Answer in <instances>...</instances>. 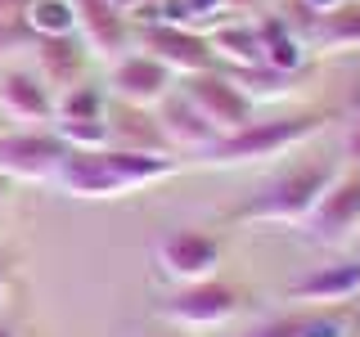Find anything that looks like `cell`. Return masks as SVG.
<instances>
[{
    "mask_svg": "<svg viewBox=\"0 0 360 337\" xmlns=\"http://www.w3.org/2000/svg\"><path fill=\"white\" fill-rule=\"evenodd\" d=\"M0 284H5V261H0Z\"/></svg>",
    "mask_w": 360,
    "mask_h": 337,
    "instance_id": "28",
    "label": "cell"
},
{
    "mask_svg": "<svg viewBox=\"0 0 360 337\" xmlns=\"http://www.w3.org/2000/svg\"><path fill=\"white\" fill-rule=\"evenodd\" d=\"M356 230H360V166H347L307 216V234L315 243H347Z\"/></svg>",
    "mask_w": 360,
    "mask_h": 337,
    "instance_id": "9",
    "label": "cell"
},
{
    "mask_svg": "<svg viewBox=\"0 0 360 337\" xmlns=\"http://www.w3.org/2000/svg\"><path fill=\"white\" fill-rule=\"evenodd\" d=\"M212 54H217V63L225 67H257L266 63V50H262V32H257V22H221L217 32H212Z\"/></svg>",
    "mask_w": 360,
    "mask_h": 337,
    "instance_id": "18",
    "label": "cell"
},
{
    "mask_svg": "<svg viewBox=\"0 0 360 337\" xmlns=\"http://www.w3.org/2000/svg\"><path fill=\"white\" fill-rule=\"evenodd\" d=\"M68 144L54 131H0V176L5 180H50Z\"/></svg>",
    "mask_w": 360,
    "mask_h": 337,
    "instance_id": "10",
    "label": "cell"
},
{
    "mask_svg": "<svg viewBox=\"0 0 360 337\" xmlns=\"http://www.w3.org/2000/svg\"><path fill=\"white\" fill-rule=\"evenodd\" d=\"M356 292H360V256L302 275L297 284L288 288V301H302V306H338V301L356 297Z\"/></svg>",
    "mask_w": 360,
    "mask_h": 337,
    "instance_id": "15",
    "label": "cell"
},
{
    "mask_svg": "<svg viewBox=\"0 0 360 337\" xmlns=\"http://www.w3.org/2000/svg\"><path fill=\"white\" fill-rule=\"evenodd\" d=\"M239 301H243L239 288L212 275V279H198V284H180L162 301V319L180 324V329H217V324L234 319Z\"/></svg>",
    "mask_w": 360,
    "mask_h": 337,
    "instance_id": "5",
    "label": "cell"
},
{
    "mask_svg": "<svg viewBox=\"0 0 360 337\" xmlns=\"http://www.w3.org/2000/svg\"><path fill=\"white\" fill-rule=\"evenodd\" d=\"M0 337H14V329H9V324H0Z\"/></svg>",
    "mask_w": 360,
    "mask_h": 337,
    "instance_id": "26",
    "label": "cell"
},
{
    "mask_svg": "<svg viewBox=\"0 0 360 337\" xmlns=\"http://www.w3.org/2000/svg\"><path fill=\"white\" fill-rule=\"evenodd\" d=\"M225 77H230L234 86L243 90L248 99H284V95H292V81H297V72H279V67H270V63H257V67H221Z\"/></svg>",
    "mask_w": 360,
    "mask_h": 337,
    "instance_id": "19",
    "label": "cell"
},
{
    "mask_svg": "<svg viewBox=\"0 0 360 337\" xmlns=\"http://www.w3.org/2000/svg\"><path fill=\"white\" fill-rule=\"evenodd\" d=\"M172 90H176V72L144 50H127L122 59L108 63V99H122V104L135 108H158Z\"/></svg>",
    "mask_w": 360,
    "mask_h": 337,
    "instance_id": "6",
    "label": "cell"
},
{
    "mask_svg": "<svg viewBox=\"0 0 360 337\" xmlns=\"http://www.w3.org/2000/svg\"><path fill=\"white\" fill-rule=\"evenodd\" d=\"M180 90L189 95V104L202 112V121H207V126L217 131L221 140H225V135H234V131H243L248 121H257V117H252V99H248L243 90L221 72V67L185 77V81H180Z\"/></svg>",
    "mask_w": 360,
    "mask_h": 337,
    "instance_id": "4",
    "label": "cell"
},
{
    "mask_svg": "<svg viewBox=\"0 0 360 337\" xmlns=\"http://www.w3.org/2000/svg\"><path fill=\"white\" fill-rule=\"evenodd\" d=\"M32 59H37V77L45 86H59L72 90L77 81L86 77V63H90V50L77 32H63V37H32Z\"/></svg>",
    "mask_w": 360,
    "mask_h": 337,
    "instance_id": "13",
    "label": "cell"
},
{
    "mask_svg": "<svg viewBox=\"0 0 360 337\" xmlns=\"http://www.w3.org/2000/svg\"><path fill=\"white\" fill-rule=\"evenodd\" d=\"M5 185H9V180H5V176H0V202H5Z\"/></svg>",
    "mask_w": 360,
    "mask_h": 337,
    "instance_id": "27",
    "label": "cell"
},
{
    "mask_svg": "<svg viewBox=\"0 0 360 337\" xmlns=\"http://www.w3.org/2000/svg\"><path fill=\"white\" fill-rule=\"evenodd\" d=\"M158 265H162L167 279L176 284H198V279H212L221 265V243L212 239L207 230H189V225H176L158 239Z\"/></svg>",
    "mask_w": 360,
    "mask_h": 337,
    "instance_id": "7",
    "label": "cell"
},
{
    "mask_svg": "<svg viewBox=\"0 0 360 337\" xmlns=\"http://www.w3.org/2000/svg\"><path fill=\"white\" fill-rule=\"evenodd\" d=\"M158 337H172V333H158Z\"/></svg>",
    "mask_w": 360,
    "mask_h": 337,
    "instance_id": "30",
    "label": "cell"
},
{
    "mask_svg": "<svg viewBox=\"0 0 360 337\" xmlns=\"http://www.w3.org/2000/svg\"><path fill=\"white\" fill-rule=\"evenodd\" d=\"M342 166L333 157H307V162L288 166V171L270 176L243 207H234V220L248 225H297L315 211V202L324 198V189L338 180Z\"/></svg>",
    "mask_w": 360,
    "mask_h": 337,
    "instance_id": "1",
    "label": "cell"
},
{
    "mask_svg": "<svg viewBox=\"0 0 360 337\" xmlns=\"http://www.w3.org/2000/svg\"><path fill=\"white\" fill-rule=\"evenodd\" d=\"M311 41L320 50H360V0H338L324 14H315L311 22Z\"/></svg>",
    "mask_w": 360,
    "mask_h": 337,
    "instance_id": "17",
    "label": "cell"
},
{
    "mask_svg": "<svg viewBox=\"0 0 360 337\" xmlns=\"http://www.w3.org/2000/svg\"><path fill=\"white\" fill-rule=\"evenodd\" d=\"M104 121H108V144H112V149H131V153H172V149H167V135H162V126H158V112H153V108H135V104H122V99H108Z\"/></svg>",
    "mask_w": 360,
    "mask_h": 337,
    "instance_id": "14",
    "label": "cell"
},
{
    "mask_svg": "<svg viewBox=\"0 0 360 337\" xmlns=\"http://www.w3.org/2000/svg\"><path fill=\"white\" fill-rule=\"evenodd\" d=\"M342 153H347V166H360V117L347 126V140H342Z\"/></svg>",
    "mask_w": 360,
    "mask_h": 337,
    "instance_id": "25",
    "label": "cell"
},
{
    "mask_svg": "<svg viewBox=\"0 0 360 337\" xmlns=\"http://www.w3.org/2000/svg\"><path fill=\"white\" fill-rule=\"evenodd\" d=\"M0 112L18 121H50L54 117V95L37 72L5 67L0 72Z\"/></svg>",
    "mask_w": 360,
    "mask_h": 337,
    "instance_id": "16",
    "label": "cell"
},
{
    "mask_svg": "<svg viewBox=\"0 0 360 337\" xmlns=\"http://www.w3.org/2000/svg\"><path fill=\"white\" fill-rule=\"evenodd\" d=\"M59 140L68 149H108V121H59Z\"/></svg>",
    "mask_w": 360,
    "mask_h": 337,
    "instance_id": "22",
    "label": "cell"
},
{
    "mask_svg": "<svg viewBox=\"0 0 360 337\" xmlns=\"http://www.w3.org/2000/svg\"><path fill=\"white\" fill-rule=\"evenodd\" d=\"M50 185L72 198H122L127 194L122 180L112 176V166L104 162V149H68L59 157V166H54Z\"/></svg>",
    "mask_w": 360,
    "mask_h": 337,
    "instance_id": "11",
    "label": "cell"
},
{
    "mask_svg": "<svg viewBox=\"0 0 360 337\" xmlns=\"http://www.w3.org/2000/svg\"><path fill=\"white\" fill-rule=\"evenodd\" d=\"M307 333V315H275V319H262L257 329H248L243 337H302Z\"/></svg>",
    "mask_w": 360,
    "mask_h": 337,
    "instance_id": "24",
    "label": "cell"
},
{
    "mask_svg": "<svg viewBox=\"0 0 360 337\" xmlns=\"http://www.w3.org/2000/svg\"><path fill=\"white\" fill-rule=\"evenodd\" d=\"M153 112H158V126H162V135H167V149H172L176 157H180V153L202 157L212 144L221 140V135L212 131L207 121H202V112L189 104V95L180 90V81H176V90H172V95H167Z\"/></svg>",
    "mask_w": 360,
    "mask_h": 337,
    "instance_id": "12",
    "label": "cell"
},
{
    "mask_svg": "<svg viewBox=\"0 0 360 337\" xmlns=\"http://www.w3.org/2000/svg\"><path fill=\"white\" fill-rule=\"evenodd\" d=\"M104 108H108V95L90 81H77L72 90H63V95L54 99V117L59 121H99Z\"/></svg>",
    "mask_w": 360,
    "mask_h": 337,
    "instance_id": "20",
    "label": "cell"
},
{
    "mask_svg": "<svg viewBox=\"0 0 360 337\" xmlns=\"http://www.w3.org/2000/svg\"><path fill=\"white\" fill-rule=\"evenodd\" d=\"M18 50H32V27L22 18V9L0 14V54H18Z\"/></svg>",
    "mask_w": 360,
    "mask_h": 337,
    "instance_id": "23",
    "label": "cell"
},
{
    "mask_svg": "<svg viewBox=\"0 0 360 337\" xmlns=\"http://www.w3.org/2000/svg\"><path fill=\"white\" fill-rule=\"evenodd\" d=\"M0 126H5V112H0Z\"/></svg>",
    "mask_w": 360,
    "mask_h": 337,
    "instance_id": "29",
    "label": "cell"
},
{
    "mask_svg": "<svg viewBox=\"0 0 360 337\" xmlns=\"http://www.w3.org/2000/svg\"><path fill=\"white\" fill-rule=\"evenodd\" d=\"M135 45L144 54H153L158 63H167L176 77H194V72H212L217 54H212L207 32L185 27V22H167V18H144L135 22Z\"/></svg>",
    "mask_w": 360,
    "mask_h": 337,
    "instance_id": "3",
    "label": "cell"
},
{
    "mask_svg": "<svg viewBox=\"0 0 360 337\" xmlns=\"http://www.w3.org/2000/svg\"><path fill=\"white\" fill-rule=\"evenodd\" d=\"M324 112H292V117H266V121H248L243 131L217 140L202 162L207 166H239V162H262V157H279L288 149H297L302 140L324 131Z\"/></svg>",
    "mask_w": 360,
    "mask_h": 337,
    "instance_id": "2",
    "label": "cell"
},
{
    "mask_svg": "<svg viewBox=\"0 0 360 337\" xmlns=\"http://www.w3.org/2000/svg\"><path fill=\"white\" fill-rule=\"evenodd\" d=\"M32 37H63V32H77V18H72V5L68 0H27L22 9Z\"/></svg>",
    "mask_w": 360,
    "mask_h": 337,
    "instance_id": "21",
    "label": "cell"
},
{
    "mask_svg": "<svg viewBox=\"0 0 360 337\" xmlns=\"http://www.w3.org/2000/svg\"><path fill=\"white\" fill-rule=\"evenodd\" d=\"M72 5V18H77V37L86 41L90 59L99 63H112L131 50L135 41V22L122 14L112 0H68Z\"/></svg>",
    "mask_w": 360,
    "mask_h": 337,
    "instance_id": "8",
    "label": "cell"
}]
</instances>
